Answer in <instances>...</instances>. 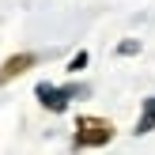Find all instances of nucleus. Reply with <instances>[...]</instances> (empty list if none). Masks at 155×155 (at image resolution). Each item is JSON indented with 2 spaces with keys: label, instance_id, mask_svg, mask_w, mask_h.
Instances as JSON below:
<instances>
[{
  "label": "nucleus",
  "instance_id": "f257e3e1",
  "mask_svg": "<svg viewBox=\"0 0 155 155\" xmlns=\"http://www.w3.org/2000/svg\"><path fill=\"white\" fill-rule=\"evenodd\" d=\"M114 136V125L106 117H83L76 129V148H91V144H106Z\"/></svg>",
  "mask_w": 155,
  "mask_h": 155
},
{
  "label": "nucleus",
  "instance_id": "f03ea898",
  "mask_svg": "<svg viewBox=\"0 0 155 155\" xmlns=\"http://www.w3.org/2000/svg\"><path fill=\"white\" fill-rule=\"evenodd\" d=\"M30 64H34V57H30V53H19V57H8V61H4V68H0V83H8L12 76H23V72H27Z\"/></svg>",
  "mask_w": 155,
  "mask_h": 155
}]
</instances>
